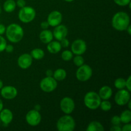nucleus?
Returning <instances> with one entry per match:
<instances>
[{
    "label": "nucleus",
    "instance_id": "nucleus-26",
    "mask_svg": "<svg viewBox=\"0 0 131 131\" xmlns=\"http://www.w3.org/2000/svg\"><path fill=\"white\" fill-rule=\"evenodd\" d=\"M114 85H115V88H117L118 90L124 89L125 88V79L122 78H117L115 81Z\"/></svg>",
    "mask_w": 131,
    "mask_h": 131
},
{
    "label": "nucleus",
    "instance_id": "nucleus-19",
    "mask_svg": "<svg viewBox=\"0 0 131 131\" xmlns=\"http://www.w3.org/2000/svg\"><path fill=\"white\" fill-rule=\"evenodd\" d=\"M61 47L60 42L59 41H51L49 43H47V49L50 53L57 54L61 51Z\"/></svg>",
    "mask_w": 131,
    "mask_h": 131
},
{
    "label": "nucleus",
    "instance_id": "nucleus-11",
    "mask_svg": "<svg viewBox=\"0 0 131 131\" xmlns=\"http://www.w3.org/2000/svg\"><path fill=\"white\" fill-rule=\"evenodd\" d=\"M87 49L86 43L82 39H77L71 44V51L74 54L82 55L86 52Z\"/></svg>",
    "mask_w": 131,
    "mask_h": 131
},
{
    "label": "nucleus",
    "instance_id": "nucleus-47",
    "mask_svg": "<svg viewBox=\"0 0 131 131\" xmlns=\"http://www.w3.org/2000/svg\"><path fill=\"white\" fill-rule=\"evenodd\" d=\"M1 12H2V9H1V6H0V14H1Z\"/></svg>",
    "mask_w": 131,
    "mask_h": 131
},
{
    "label": "nucleus",
    "instance_id": "nucleus-3",
    "mask_svg": "<svg viewBox=\"0 0 131 131\" xmlns=\"http://www.w3.org/2000/svg\"><path fill=\"white\" fill-rule=\"evenodd\" d=\"M75 127V120L69 115L61 116L56 123V128L59 131H73Z\"/></svg>",
    "mask_w": 131,
    "mask_h": 131
},
{
    "label": "nucleus",
    "instance_id": "nucleus-16",
    "mask_svg": "<svg viewBox=\"0 0 131 131\" xmlns=\"http://www.w3.org/2000/svg\"><path fill=\"white\" fill-rule=\"evenodd\" d=\"M13 118L14 115L12 112L9 109H3L0 111V120L6 127L12 122Z\"/></svg>",
    "mask_w": 131,
    "mask_h": 131
},
{
    "label": "nucleus",
    "instance_id": "nucleus-45",
    "mask_svg": "<svg viewBox=\"0 0 131 131\" xmlns=\"http://www.w3.org/2000/svg\"><path fill=\"white\" fill-rule=\"evenodd\" d=\"M3 81L0 79V90L3 88Z\"/></svg>",
    "mask_w": 131,
    "mask_h": 131
},
{
    "label": "nucleus",
    "instance_id": "nucleus-46",
    "mask_svg": "<svg viewBox=\"0 0 131 131\" xmlns=\"http://www.w3.org/2000/svg\"><path fill=\"white\" fill-rule=\"evenodd\" d=\"M64 1H66V2H72L74 0H64Z\"/></svg>",
    "mask_w": 131,
    "mask_h": 131
},
{
    "label": "nucleus",
    "instance_id": "nucleus-29",
    "mask_svg": "<svg viewBox=\"0 0 131 131\" xmlns=\"http://www.w3.org/2000/svg\"><path fill=\"white\" fill-rule=\"evenodd\" d=\"M6 45H7V42H6V39L2 35H0V52H3L5 51Z\"/></svg>",
    "mask_w": 131,
    "mask_h": 131
},
{
    "label": "nucleus",
    "instance_id": "nucleus-39",
    "mask_svg": "<svg viewBox=\"0 0 131 131\" xmlns=\"http://www.w3.org/2000/svg\"><path fill=\"white\" fill-rule=\"evenodd\" d=\"M6 31V27L5 25L2 24H0V35H2Z\"/></svg>",
    "mask_w": 131,
    "mask_h": 131
},
{
    "label": "nucleus",
    "instance_id": "nucleus-25",
    "mask_svg": "<svg viewBox=\"0 0 131 131\" xmlns=\"http://www.w3.org/2000/svg\"><path fill=\"white\" fill-rule=\"evenodd\" d=\"M99 107H101L102 111L107 112V111L111 110V109L112 108V104L108 100H103L102 101H101Z\"/></svg>",
    "mask_w": 131,
    "mask_h": 131
},
{
    "label": "nucleus",
    "instance_id": "nucleus-1",
    "mask_svg": "<svg viewBox=\"0 0 131 131\" xmlns=\"http://www.w3.org/2000/svg\"><path fill=\"white\" fill-rule=\"evenodd\" d=\"M130 23V19L129 14L122 11L116 13L111 20L113 28L119 31L126 30Z\"/></svg>",
    "mask_w": 131,
    "mask_h": 131
},
{
    "label": "nucleus",
    "instance_id": "nucleus-37",
    "mask_svg": "<svg viewBox=\"0 0 131 131\" xmlns=\"http://www.w3.org/2000/svg\"><path fill=\"white\" fill-rule=\"evenodd\" d=\"M40 27L42 29H47L49 27V23H47V21H43L41 23Z\"/></svg>",
    "mask_w": 131,
    "mask_h": 131
},
{
    "label": "nucleus",
    "instance_id": "nucleus-2",
    "mask_svg": "<svg viewBox=\"0 0 131 131\" xmlns=\"http://www.w3.org/2000/svg\"><path fill=\"white\" fill-rule=\"evenodd\" d=\"M6 37L12 43H18L24 37L23 28L16 23H12L6 28Z\"/></svg>",
    "mask_w": 131,
    "mask_h": 131
},
{
    "label": "nucleus",
    "instance_id": "nucleus-28",
    "mask_svg": "<svg viewBox=\"0 0 131 131\" xmlns=\"http://www.w3.org/2000/svg\"><path fill=\"white\" fill-rule=\"evenodd\" d=\"M73 62L77 67H80L84 63V58L81 55H75V57L73 58Z\"/></svg>",
    "mask_w": 131,
    "mask_h": 131
},
{
    "label": "nucleus",
    "instance_id": "nucleus-42",
    "mask_svg": "<svg viewBox=\"0 0 131 131\" xmlns=\"http://www.w3.org/2000/svg\"><path fill=\"white\" fill-rule=\"evenodd\" d=\"M126 31H127L128 34H129V35H131V26H130V24H129V26L127 28Z\"/></svg>",
    "mask_w": 131,
    "mask_h": 131
},
{
    "label": "nucleus",
    "instance_id": "nucleus-18",
    "mask_svg": "<svg viewBox=\"0 0 131 131\" xmlns=\"http://www.w3.org/2000/svg\"><path fill=\"white\" fill-rule=\"evenodd\" d=\"M53 33L49 29H43L39 35V38L41 42L47 44L53 40Z\"/></svg>",
    "mask_w": 131,
    "mask_h": 131
},
{
    "label": "nucleus",
    "instance_id": "nucleus-9",
    "mask_svg": "<svg viewBox=\"0 0 131 131\" xmlns=\"http://www.w3.org/2000/svg\"><path fill=\"white\" fill-rule=\"evenodd\" d=\"M25 118L28 125L32 127H35L39 125L41 122L42 116L39 111L35 110H31L27 113Z\"/></svg>",
    "mask_w": 131,
    "mask_h": 131
},
{
    "label": "nucleus",
    "instance_id": "nucleus-31",
    "mask_svg": "<svg viewBox=\"0 0 131 131\" xmlns=\"http://www.w3.org/2000/svg\"><path fill=\"white\" fill-rule=\"evenodd\" d=\"M111 122L113 125H120V124H121L120 116L117 115L113 116L111 119Z\"/></svg>",
    "mask_w": 131,
    "mask_h": 131
},
{
    "label": "nucleus",
    "instance_id": "nucleus-5",
    "mask_svg": "<svg viewBox=\"0 0 131 131\" xmlns=\"http://www.w3.org/2000/svg\"><path fill=\"white\" fill-rule=\"evenodd\" d=\"M19 19L22 23H29L33 21L36 17V11L31 6H24L20 9L18 14Z\"/></svg>",
    "mask_w": 131,
    "mask_h": 131
},
{
    "label": "nucleus",
    "instance_id": "nucleus-22",
    "mask_svg": "<svg viewBox=\"0 0 131 131\" xmlns=\"http://www.w3.org/2000/svg\"><path fill=\"white\" fill-rule=\"evenodd\" d=\"M16 8V2L14 0H6L3 3V10L7 13H11Z\"/></svg>",
    "mask_w": 131,
    "mask_h": 131
},
{
    "label": "nucleus",
    "instance_id": "nucleus-13",
    "mask_svg": "<svg viewBox=\"0 0 131 131\" xmlns=\"http://www.w3.org/2000/svg\"><path fill=\"white\" fill-rule=\"evenodd\" d=\"M1 95L3 98L7 100L15 99L17 95V90L12 86H5L1 89Z\"/></svg>",
    "mask_w": 131,
    "mask_h": 131
},
{
    "label": "nucleus",
    "instance_id": "nucleus-24",
    "mask_svg": "<svg viewBox=\"0 0 131 131\" xmlns=\"http://www.w3.org/2000/svg\"><path fill=\"white\" fill-rule=\"evenodd\" d=\"M120 118L121 123L123 124H128L131 122V111L130 110H124L121 113L120 115Z\"/></svg>",
    "mask_w": 131,
    "mask_h": 131
},
{
    "label": "nucleus",
    "instance_id": "nucleus-44",
    "mask_svg": "<svg viewBox=\"0 0 131 131\" xmlns=\"http://www.w3.org/2000/svg\"><path fill=\"white\" fill-rule=\"evenodd\" d=\"M127 104H128V107H129V110H131V101H130H130H129V102H127Z\"/></svg>",
    "mask_w": 131,
    "mask_h": 131
},
{
    "label": "nucleus",
    "instance_id": "nucleus-21",
    "mask_svg": "<svg viewBox=\"0 0 131 131\" xmlns=\"http://www.w3.org/2000/svg\"><path fill=\"white\" fill-rule=\"evenodd\" d=\"M104 130L102 124L97 121H92L88 124L86 131H103Z\"/></svg>",
    "mask_w": 131,
    "mask_h": 131
},
{
    "label": "nucleus",
    "instance_id": "nucleus-40",
    "mask_svg": "<svg viewBox=\"0 0 131 131\" xmlns=\"http://www.w3.org/2000/svg\"><path fill=\"white\" fill-rule=\"evenodd\" d=\"M46 76L52 77V75H53V71H52V70H51V69H48V70H47V71H46Z\"/></svg>",
    "mask_w": 131,
    "mask_h": 131
},
{
    "label": "nucleus",
    "instance_id": "nucleus-10",
    "mask_svg": "<svg viewBox=\"0 0 131 131\" xmlns=\"http://www.w3.org/2000/svg\"><path fill=\"white\" fill-rule=\"evenodd\" d=\"M130 100V93L127 90H119L115 95V102L118 106H125Z\"/></svg>",
    "mask_w": 131,
    "mask_h": 131
},
{
    "label": "nucleus",
    "instance_id": "nucleus-41",
    "mask_svg": "<svg viewBox=\"0 0 131 131\" xmlns=\"http://www.w3.org/2000/svg\"><path fill=\"white\" fill-rule=\"evenodd\" d=\"M34 110H37V111H40V110H41L40 105V104L35 105V107H34Z\"/></svg>",
    "mask_w": 131,
    "mask_h": 131
},
{
    "label": "nucleus",
    "instance_id": "nucleus-43",
    "mask_svg": "<svg viewBox=\"0 0 131 131\" xmlns=\"http://www.w3.org/2000/svg\"><path fill=\"white\" fill-rule=\"evenodd\" d=\"M3 109V102L1 101V99H0V111Z\"/></svg>",
    "mask_w": 131,
    "mask_h": 131
},
{
    "label": "nucleus",
    "instance_id": "nucleus-7",
    "mask_svg": "<svg viewBox=\"0 0 131 131\" xmlns=\"http://www.w3.org/2000/svg\"><path fill=\"white\" fill-rule=\"evenodd\" d=\"M58 86L57 81L53 77H46L40 81V88L43 92L51 93L56 89Z\"/></svg>",
    "mask_w": 131,
    "mask_h": 131
},
{
    "label": "nucleus",
    "instance_id": "nucleus-38",
    "mask_svg": "<svg viewBox=\"0 0 131 131\" xmlns=\"http://www.w3.org/2000/svg\"><path fill=\"white\" fill-rule=\"evenodd\" d=\"M111 131H122V127L120 125H113L110 128Z\"/></svg>",
    "mask_w": 131,
    "mask_h": 131
},
{
    "label": "nucleus",
    "instance_id": "nucleus-36",
    "mask_svg": "<svg viewBox=\"0 0 131 131\" xmlns=\"http://www.w3.org/2000/svg\"><path fill=\"white\" fill-rule=\"evenodd\" d=\"M14 47L12 45H6V47H5V51H6V52H8V53H11L14 51Z\"/></svg>",
    "mask_w": 131,
    "mask_h": 131
},
{
    "label": "nucleus",
    "instance_id": "nucleus-23",
    "mask_svg": "<svg viewBox=\"0 0 131 131\" xmlns=\"http://www.w3.org/2000/svg\"><path fill=\"white\" fill-rule=\"evenodd\" d=\"M30 55L33 59L37 60H42L45 56V52L43 49L40 48H35L31 51Z\"/></svg>",
    "mask_w": 131,
    "mask_h": 131
},
{
    "label": "nucleus",
    "instance_id": "nucleus-35",
    "mask_svg": "<svg viewBox=\"0 0 131 131\" xmlns=\"http://www.w3.org/2000/svg\"><path fill=\"white\" fill-rule=\"evenodd\" d=\"M131 130V124L130 123L125 124V125L122 128V131H130Z\"/></svg>",
    "mask_w": 131,
    "mask_h": 131
},
{
    "label": "nucleus",
    "instance_id": "nucleus-17",
    "mask_svg": "<svg viewBox=\"0 0 131 131\" xmlns=\"http://www.w3.org/2000/svg\"><path fill=\"white\" fill-rule=\"evenodd\" d=\"M98 94L101 100H109L113 95L112 88L109 86H104L99 90Z\"/></svg>",
    "mask_w": 131,
    "mask_h": 131
},
{
    "label": "nucleus",
    "instance_id": "nucleus-34",
    "mask_svg": "<svg viewBox=\"0 0 131 131\" xmlns=\"http://www.w3.org/2000/svg\"><path fill=\"white\" fill-rule=\"evenodd\" d=\"M16 6H17L20 8L24 7L26 6V1L25 0H17L16 2Z\"/></svg>",
    "mask_w": 131,
    "mask_h": 131
},
{
    "label": "nucleus",
    "instance_id": "nucleus-14",
    "mask_svg": "<svg viewBox=\"0 0 131 131\" xmlns=\"http://www.w3.org/2000/svg\"><path fill=\"white\" fill-rule=\"evenodd\" d=\"M33 63V58L30 54L24 53L20 55L17 60V65L20 69H27L30 67Z\"/></svg>",
    "mask_w": 131,
    "mask_h": 131
},
{
    "label": "nucleus",
    "instance_id": "nucleus-6",
    "mask_svg": "<svg viewBox=\"0 0 131 131\" xmlns=\"http://www.w3.org/2000/svg\"><path fill=\"white\" fill-rule=\"evenodd\" d=\"M92 74L93 70L92 68L88 65L84 63L79 67L75 73L77 79L81 82H86L88 81L92 78Z\"/></svg>",
    "mask_w": 131,
    "mask_h": 131
},
{
    "label": "nucleus",
    "instance_id": "nucleus-12",
    "mask_svg": "<svg viewBox=\"0 0 131 131\" xmlns=\"http://www.w3.org/2000/svg\"><path fill=\"white\" fill-rule=\"evenodd\" d=\"M63 16L60 12L54 10L50 13L47 16V21L49 26L56 27L60 24L62 22Z\"/></svg>",
    "mask_w": 131,
    "mask_h": 131
},
{
    "label": "nucleus",
    "instance_id": "nucleus-32",
    "mask_svg": "<svg viewBox=\"0 0 131 131\" xmlns=\"http://www.w3.org/2000/svg\"><path fill=\"white\" fill-rule=\"evenodd\" d=\"M60 44H61V47H64V48H67V47H68L69 46V44H70L69 40L66 38L61 40L60 41Z\"/></svg>",
    "mask_w": 131,
    "mask_h": 131
},
{
    "label": "nucleus",
    "instance_id": "nucleus-20",
    "mask_svg": "<svg viewBox=\"0 0 131 131\" xmlns=\"http://www.w3.org/2000/svg\"><path fill=\"white\" fill-rule=\"evenodd\" d=\"M52 77L56 79L57 81H62L65 80L67 77V72L63 69H58L53 72V75Z\"/></svg>",
    "mask_w": 131,
    "mask_h": 131
},
{
    "label": "nucleus",
    "instance_id": "nucleus-33",
    "mask_svg": "<svg viewBox=\"0 0 131 131\" xmlns=\"http://www.w3.org/2000/svg\"><path fill=\"white\" fill-rule=\"evenodd\" d=\"M130 81H131V76L129 75V78L125 80V87H126L127 90L129 92L131 91V83H130Z\"/></svg>",
    "mask_w": 131,
    "mask_h": 131
},
{
    "label": "nucleus",
    "instance_id": "nucleus-4",
    "mask_svg": "<svg viewBox=\"0 0 131 131\" xmlns=\"http://www.w3.org/2000/svg\"><path fill=\"white\" fill-rule=\"evenodd\" d=\"M101 99L95 92H89L84 95V104L87 108L92 110H97L100 106Z\"/></svg>",
    "mask_w": 131,
    "mask_h": 131
},
{
    "label": "nucleus",
    "instance_id": "nucleus-27",
    "mask_svg": "<svg viewBox=\"0 0 131 131\" xmlns=\"http://www.w3.org/2000/svg\"><path fill=\"white\" fill-rule=\"evenodd\" d=\"M72 52L69 50H65L61 53V59L65 61H69L73 58Z\"/></svg>",
    "mask_w": 131,
    "mask_h": 131
},
{
    "label": "nucleus",
    "instance_id": "nucleus-30",
    "mask_svg": "<svg viewBox=\"0 0 131 131\" xmlns=\"http://www.w3.org/2000/svg\"><path fill=\"white\" fill-rule=\"evenodd\" d=\"M114 2L120 6H127L130 3V0H113Z\"/></svg>",
    "mask_w": 131,
    "mask_h": 131
},
{
    "label": "nucleus",
    "instance_id": "nucleus-15",
    "mask_svg": "<svg viewBox=\"0 0 131 131\" xmlns=\"http://www.w3.org/2000/svg\"><path fill=\"white\" fill-rule=\"evenodd\" d=\"M53 37L60 42L61 40L66 38L68 35V28L63 24H59L55 27L53 31Z\"/></svg>",
    "mask_w": 131,
    "mask_h": 131
},
{
    "label": "nucleus",
    "instance_id": "nucleus-8",
    "mask_svg": "<svg viewBox=\"0 0 131 131\" xmlns=\"http://www.w3.org/2000/svg\"><path fill=\"white\" fill-rule=\"evenodd\" d=\"M60 106L63 113L66 115H70L75 110V102L70 97H65L60 101Z\"/></svg>",
    "mask_w": 131,
    "mask_h": 131
}]
</instances>
